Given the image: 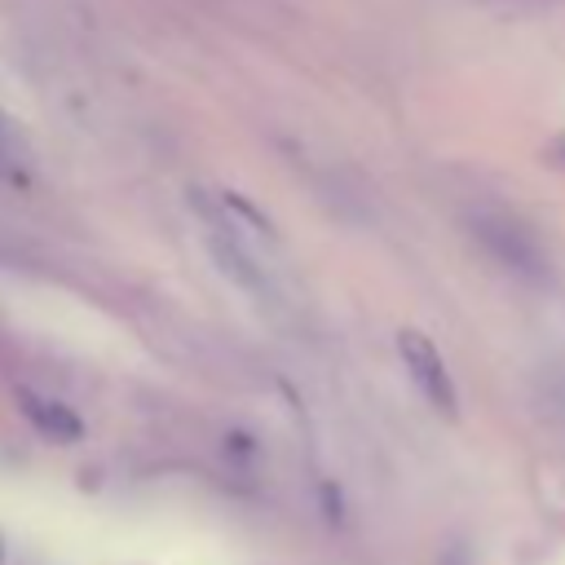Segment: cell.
Here are the masks:
<instances>
[{"label":"cell","instance_id":"6da1fadb","mask_svg":"<svg viewBox=\"0 0 565 565\" xmlns=\"http://www.w3.org/2000/svg\"><path fill=\"white\" fill-rule=\"evenodd\" d=\"M468 234L481 243V252H486L494 265H503V269L516 274V278L543 282L547 269H552V260H547L539 234H534L525 221H516V216H503V212H477V216H468Z\"/></svg>","mask_w":565,"mask_h":565},{"label":"cell","instance_id":"7a4b0ae2","mask_svg":"<svg viewBox=\"0 0 565 565\" xmlns=\"http://www.w3.org/2000/svg\"><path fill=\"white\" fill-rule=\"evenodd\" d=\"M397 353H402L406 375L419 384L424 402H428L437 415L455 419V415H459V388H455V380H450V371H446L441 353L433 349V340H428L424 331L406 327V331H397Z\"/></svg>","mask_w":565,"mask_h":565},{"label":"cell","instance_id":"3957f363","mask_svg":"<svg viewBox=\"0 0 565 565\" xmlns=\"http://www.w3.org/2000/svg\"><path fill=\"white\" fill-rule=\"evenodd\" d=\"M190 203H194V207H199V216H203V243H207L212 260L221 265V274H230V278H234L238 287H247V291H265V278H260V269H256L252 252L243 247V238H238L234 221H225V216H221V203H212L203 190H190Z\"/></svg>","mask_w":565,"mask_h":565},{"label":"cell","instance_id":"277c9868","mask_svg":"<svg viewBox=\"0 0 565 565\" xmlns=\"http://www.w3.org/2000/svg\"><path fill=\"white\" fill-rule=\"evenodd\" d=\"M13 397H18V411L31 419V428H35L40 437L62 441V446H71V441L84 437V419H79L66 402H57V397H40L35 388H18Z\"/></svg>","mask_w":565,"mask_h":565},{"label":"cell","instance_id":"5b68a950","mask_svg":"<svg viewBox=\"0 0 565 565\" xmlns=\"http://www.w3.org/2000/svg\"><path fill=\"white\" fill-rule=\"evenodd\" d=\"M0 181H9V185H26V172H22L18 150H13V132H0Z\"/></svg>","mask_w":565,"mask_h":565},{"label":"cell","instance_id":"8992f818","mask_svg":"<svg viewBox=\"0 0 565 565\" xmlns=\"http://www.w3.org/2000/svg\"><path fill=\"white\" fill-rule=\"evenodd\" d=\"M322 503H327V516H331V521H340V494H335L331 486H322Z\"/></svg>","mask_w":565,"mask_h":565},{"label":"cell","instance_id":"52a82bcc","mask_svg":"<svg viewBox=\"0 0 565 565\" xmlns=\"http://www.w3.org/2000/svg\"><path fill=\"white\" fill-rule=\"evenodd\" d=\"M552 159H556V163H565V137H561V141L552 146Z\"/></svg>","mask_w":565,"mask_h":565},{"label":"cell","instance_id":"ba28073f","mask_svg":"<svg viewBox=\"0 0 565 565\" xmlns=\"http://www.w3.org/2000/svg\"><path fill=\"white\" fill-rule=\"evenodd\" d=\"M0 132H9V115L4 110H0Z\"/></svg>","mask_w":565,"mask_h":565},{"label":"cell","instance_id":"9c48e42d","mask_svg":"<svg viewBox=\"0 0 565 565\" xmlns=\"http://www.w3.org/2000/svg\"><path fill=\"white\" fill-rule=\"evenodd\" d=\"M0 561H4V539H0Z\"/></svg>","mask_w":565,"mask_h":565}]
</instances>
